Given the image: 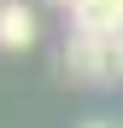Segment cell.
Returning a JSON list of instances; mask_svg holds the SVG:
<instances>
[{"instance_id":"obj_1","label":"cell","mask_w":123,"mask_h":128,"mask_svg":"<svg viewBox=\"0 0 123 128\" xmlns=\"http://www.w3.org/2000/svg\"><path fill=\"white\" fill-rule=\"evenodd\" d=\"M35 35H41V24L24 0H0V52H29Z\"/></svg>"},{"instance_id":"obj_2","label":"cell","mask_w":123,"mask_h":128,"mask_svg":"<svg viewBox=\"0 0 123 128\" xmlns=\"http://www.w3.org/2000/svg\"><path fill=\"white\" fill-rule=\"evenodd\" d=\"M65 76L70 82H88V88H100V82H106V76H100V35H70L65 41Z\"/></svg>"},{"instance_id":"obj_3","label":"cell","mask_w":123,"mask_h":128,"mask_svg":"<svg viewBox=\"0 0 123 128\" xmlns=\"http://www.w3.org/2000/svg\"><path fill=\"white\" fill-rule=\"evenodd\" d=\"M70 18H76L82 35H117L123 29V6H117V0H76Z\"/></svg>"},{"instance_id":"obj_4","label":"cell","mask_w":123,"mask_h":128,"mask_svg":"<svg viewBox=\"0 0 123 128\" xmlns=\"http://www.w3.org/2000/svg\"><path fill=\"white\" fill-rule=\"evenodd\" d=\"M100 76H106V82H123V29L117 35H100Z\"/></svg>"},{"instance_id":"obj_5","label":"cell","mask_w":123,"mask_h":128,"mask_svg":"<svg viewBox=\"0 0 123 128\" xmlns=\"http://www.w3.org/2000/svg\"><path fill=\"white\" fill-rule=\"evenodd\" d=\"M47 6H76V0H47Z\"/></svg>"},{"instance_id":"obj_6","label":"cell","mask_w":123,"mask_h":128,"mask_svg":"<svg viewBox=\"0 0 123 128\" xmlns=\"http://www.w3.org/2000/svg\"><path fill=\"white\" fill-rule=\"evenodd\" d=\"M88 128H111V122H88Z\"/></svg>"},{"instance_id":"obj_7","label":"cell","mask_w":123,"mask_h":128,"mask_svg":"<svg viewBox=\"0 0 123 128\" xmlns=\"http://www.w3.org/2000/svg\"><path fill=\"white\" fill-rule=\"evenodd\" d=\"M117 6H123V0H117Z\"/></svg>"}]
</instances>
